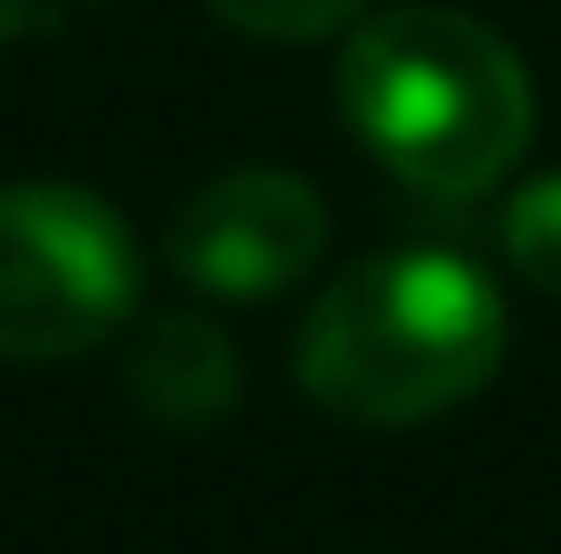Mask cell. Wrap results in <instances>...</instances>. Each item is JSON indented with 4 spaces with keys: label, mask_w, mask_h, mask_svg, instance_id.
I'll list each match as a JSON object with an SVG mask.
<instances>
[{
    "label": "cell",
    "mask_w": 561,
    "mask_h": 554,
    "mask_svg": "<svg viewBox=\"0 0 561 554\" xmlns=\"http://www.w3.org/2000/svg\"><path fill=\"white\" fill-rule=\"evenodd\" d=\"M139 310V245L106 196L66 180L0 188V359L57 368Z\"/></svg>",
    "instance_id": "cell-3"
},
{
    "label": "cell",
    "mask_w": 561,
    "mask_h": 554,
    "mask_svg": "<svg viewBox=\"0 0 561 554\" xmlns=\"http://www.w3.org/2000/svg\"><path fill=\"white\" fill-rule=\"evenodd\" d=\"M123 392L139 399V416L163 425V432H211L244 392L237 342L211 327L204 310H154V318L130 327Z\"/></svg>",
    "instance_id": "cell-5"
},
{
    "label": "cell",
    "mask_w": 561,
    "mask_h": 554,
    "mask_svg": "<svg viewBox=\"0 0 561 554\" xmlns=\"http://www.w3.org/2000/svg\"><path fill=\"white\" fill-rule=\"evenodd\" d=\"M325 253V196L285 163H237L204 180L171 221V270L211 302L294 294Z\"/></svg>",
    "instance_id": "cell-4"
},
{
    "label": "cell",
    "mask_w": 561,
    "mask_h": 554,
    "mask_svg": "<svg viewBox=\"0 0 561 554\" xmlns=\"http://www.w3.org/2000/svg\"><path fill=\"white\" fill-rule=\"evenodd\" d=\"M334 90L358 147L432 204L489 196L520 163L537 123L529 66L513 57V42L463 9H432V0L358 16L342 42Z\"/></svg>",
    "instance_id": "cell-2"
},
{
    "label": "cell",
    "mask_w": 561,
    "mask_h": 554,
    "mask_svg": "<svg viewBox=\"0 0 561 554\" xmlns=\"http://www.w3.org/2000/svg\"><path fill=\"white\" fill-rule=\"evenodd\" d=\"M505 302L480 261L448 245H399L342 270L309 302L294 375L325 416L408 432L463 408L505 368Z\"/></svg>",
    "instance_id": "cell-1"
},
{
    "label": "cell",
    "mask_w": 561,
    "mask_h": 554,
    "mask_svg": "<svg viewBox=\"0 0 561 554\" xmlns=\"http://www.w3.org/2000/svg\"><path fill=\"white\" fill-rule=\"evenodd\" d=\"M16 25H25V0H0V49L16 42Z\"/></svg>",
    "instance_id": "cell-8"
},
{
    "label": "cell",
    "mask_w": 561,
    "mask_h": 554,
    "mask_svg": "<svg viewBox=\"0 0 561 554\" xmlns=\"http://www.w3.org/2000/svg\"><path fill=\"white\" fill-rule=\"evenodd\" d=\"M211 9L253 42H325V33L358 25L366 0H211Z\"/></svg>",
    "instance_id": "cell-7"
},
{
    "label": "cell",
    "mask_w": 561,
    "mask_h": 554,
    "mask_svg": "<svg viewBox=\"0 0 561 554\" xmlns=\"http://www.w3.org/2000/svg\"><path fill=\"white\" fill-rule=\"evenodd\" d=\"M505 261L537 294H561V171H537L505 204Z\"/></svg>",
    "instance_id": "cell-6"
}]
</instances>
